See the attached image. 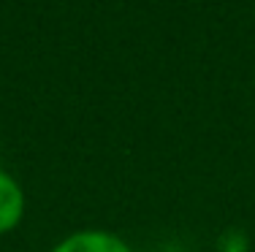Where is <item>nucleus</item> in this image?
I'll list each match as a JSON object with an SVG mask.
<instances>
[{"label":"nucleus","mask_w":255,"mask_h":252,"mask_svg":"<svg viewBox=\"0 0 255 252\" xmlns=\"http://www.w3.org/2000/svg\"><path fill=\"white\" fill-rule=\"evenodd\" d=\"M49 252H133L130 244L123 236L98 228H87V231H76L57 242Z\"/></svg>","instance_id":"obj_1"},{"label":"nucleus","mask_w":255,"mask_h":252,"mask_svg":"<svg viewBox=\"0 0 255 252\" xmlns=\"http://www.w3.org/2000/svg\"><path fill=\"white\" fill-rule=\"evenodd\" d=\"M22 217H25V190L8 171L0 168V236L14 231Z\"/></svg>","instance_id":"obj_2"}]
</instances>
